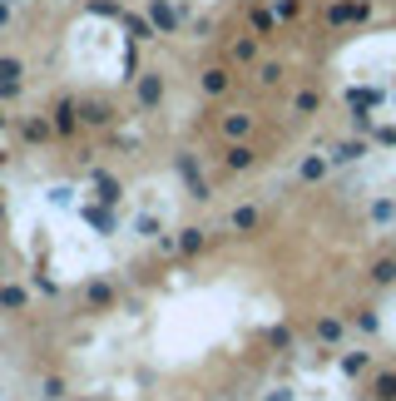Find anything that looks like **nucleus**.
<instances>
[{"label": "nucleus", "mask_w": 396, "mask_h": 401, "mask_svg": "<svg viewBox=\"0 0 396 401\" xmlns=\"http://www.w3.org/2000/svg\"><path fill=\"white\" fill-rule=\"evenodd\" d=\"M312 109H317V95H312V90H307V95H297V114H312Z\"/></svg>", "instance_id": "nucleus-25"}, {"label": "nucleus", "mask_w": 396, "mask_h": 401, "mask_svg": "<svg viewBox=\"0 0 396 401\" xmlns=\"http://www.w3.org/2000/svg\"><path fill=\"white\" fill-rule=\"evenodd\" d=\"M342 372H347V377H357V372H367V352H352V357L342 362Z\"/></svg>", "instance_id": "nucleus-21"}, {"label": "nucleus", "mask_w": 396, "mask_h": 401, "mask_svg": "<svg viewBox=\"0 0 396 401\" xmlns=\"http://www.w3.org/2000/svg\"><path fill=\"white\" fill-rule=\"evenodd\" d=\"M149 25H154L159 35H174V30H179V10H174L169 0H149Z\"/></svg>", "instance_id": "nucleus-1"}, {"label": "nucleus", "mask_w": 396, "mask_h": 401, "mask_svg": "<svg viewBox=\"0 0 396 401\" xmlns=\"http://www.w3.org/2000/svg\"><path fill=\"white\" fill-rule=\"evenodd\" d=\"M317 337H322V342H337V337H342V322H337V317H322V322H317Z\"/></svg>", "instance_id": "nucleus-17"}, {"label": "nucleus", "mask_w": 396, "mask_h": 401, "mask_svg": "<svg viewBox=\"0 0 396 401\" xmlns=\"http://www.w3.org/2000/svg\"><path fill=\"white\" fill-rule=\"evenodd\" d=\"M322 174H327V159H317V154H312V159H302V179H307V184H317Z\"/></svg>", "instance_id": "nucleus-16"}, {"label": "nucleus", "mask_w": 396, "mask_h": 401, "mask_svg": "<svg viewBox=\"0 0 396 401\" xmlns=\"http://www.w3.org/2000/svg\"><path fill=\"white\" fill-rule=\"evenodd\" d=\"M99 203H119V184L114 179H99Z\"/></svg>", "instance_id": "nucleus-23"}, {"label": "nucleus", "mask_w": 396, "mask_h": 401, "mask_svg": "<svg viewBox=\"0 0 396 401\" xmlns=\"http://www.w3.org/2000/svg\"><path fill=\"white\" fill-rule=\"evenodd\" d=\"M0 307H5V312H20V307H25V293L5 283V288H0Z\"/></svg>", "instance_id": "nucleus-14"}, {"label": "nucleus", "mask_w": 396, "mask_h": 401, "mask_svg": "<svg viewBox=\"0 0 396 401\" xmlns=\"http://www.w3.org/2000/svg\"><path fill=\"white\" fill-rule=\"evenodd\" d=\"M372 397H377V401H396V372H387V377H377Z\"/></svg>", "instance_id": "nucleus-13"}, {"label": "nucleus", "mask_w": 396, "mask_h": 401, "mask_svg": "<svg viewBox=\"0 0 396 401\" xmlns=\"http://www.w3.org/2000/svg\"><path fill=\"white\" fill-rule=\"evenodd\" d=\"M15 95H20V80H0V104L15 100Z\"/></svg>", "instance_id": "nucleus-24"}, {"label": "nucleus", "mask_w": 396, "mask_h": 401, "mask_svg": "<svg viewBox=\"0 0 396 401\" xmlns=\"http://www.w3.org/2000/svg\"><path fill=\"white\" fill-rule=\"evenodd\" d=\"M0 124H5V114H0Z\"/></svg>", "instance_id": "nucleus-32"}, {"label": "nucleus", "mask_w": 396, "mask_h": 401, "mask_svg": "<svg viewBox=\"0 0 396 401\" xmlns=\"http://www.w3.org/2000/svg\"><path fill=\"white\" fill-rule=\"evenodd\" d=\"M372 278H377V283H392V278H396V263H392V258H382V263L372 268Z\"/></svg>", "instance_id": "nucleus-22"}, {"label": "nucleus", "mask_w": 396, "mask_h": 401, "mask_svg": "<svg viewBox=\"0 0 396 401\" xmlns=\"http://www.w3.org/2000/svg\"><path fill=\"white\" fill-rule=\"evenodd\" d=\"M114 119V109L104 100H80V124H109Z\"/></svg>", "instance_id": "nucleus-4"}, {"label": "nucleus", "mask_w": 396, "mask_h": 401, "mask_svg": "<svg viewBox=\"0 0 396 401\" xmlns=\"http://www.w3.org/2000/svg\"><path fill=\"white\" fill-rule=\"evenodd\" d=\"M85 302H90V307H109V302H114V288H109V283H90V288H85Z\"/></svg>", "instance_id": "nucleus-9"}, {"label": "nucleus", "mask_w": 396, "mask_h": 401, "mask_svg": "<svg viewBox=\"0 0 396 401\" xmlns=\"http://www.w3.org/2000/svg\"><path fill=\"white\" fill-rule=\"evenodd\" d=\"M40 397H45V401H60V397H65V382H60V377H45Z\"/></svg>", "instance_id": "nucleus-20"}, {"label": "nucleus", "mask_w": 396, "mask_h": 401, "mask_svg": "<svg viewBox=\"0 0 396 401\" xmlns=\"http://www.w3.org/2000/svg\"><path fill=\"white\" fill-rule=\"evenodd\" d=\"M253 30H263V35H268V30H273V15H268V10H258V15H253Z\"/></svg>", "instance_id": "nucleus-26"}, {"label": "nucleus", "mask_w": 396, "mask_h": 401, "mask_svg": "<svg viewBox=\"0 0 396 401\" xmlns=\"http://www.w3.org/2000/svg\"><path fill=\"white\" fill-rule=\"evenodd\" d=\"M372 218H377V223H387V218H392V203H387V199L372 203Z\"/></svg>", "instance_id": "nucleus-28"}, {"label": "nucleus", "mask_w": 396, "mask_h": 401, "mask_svg": "<svg viewBox=\"0 0 396 401\" xmlns=\"http://www.w3.org/2000/svg\"><path fill=\"white\" fill-rule=\"evenodd\" d=\"M85 218H90V223H99V228H109V213H104V208H85Z\"/></svg>", "instance_id": "nucleus-29"}, {"label": "nucleus", "mask_w": 396, "mask_h": 401, "mask_svg": "<svg viewBox=\"0 0 396 401\" xmlns=\"http://www.w3.org/2000/svg\"><path fill=\"white\" fill-rule=\"evenodd\" d=\"M75 129H80V104H75V100H60V104H55V134H65V139H70Z\"/></svg>", "instance_id": "nucleus-2"}, {"label": "nucleus", "mask_w": 396, "mask_h": 401, "mask_svg": "<svg viewBox=\"0 0 396 401\" xmlns=\"http://www.w3.org/2000/svg\"><path fill=\"white\" fill-rule=\"evenodd\" d=\"M203 248V233L198 228H184V238H179V253H198Z\"/></svg>", "instance_id": "nucleus-19"}, {"label": "nucleus", "mask_w": 396, "mask_h": 401, "mask_svg": "<svg viewBox=\"0 0 396 401\" xmlns=\"http://www.w3.org/2000/svg\"><path fill=\"white\" fill-rule=\"evenodd\" d=\"M10 10H15V0H0V25L10 20Z\"/></svg>", "instance_id": "nucleus-30"}, {"label": "nucleus", "mask_w": 396, "mask_h": 401, "mask_svg": "<svg viewBox=\"0 0 396 401\" xmlns=\"http://www.w3.org/2000/svg\"><path fill=\"white\" fill-rule=\"evenodd\" d=\"M248 124H253L248 114H228V119H223V134H228V139H243V134H248Z\"/></svg>", "instance_id": "nucleus-12"}, {"label": "nucleus", "mask_w": 396, "mask_h": 401, "mask_svg": "<svg viewBox=\"0 0 396 401\" xmlns=\"http://www.w3.org/2000/svg\"><path fill=\"white\" fill-rule=\"evenodd\" d=\"M258 80H263V85H278V80H283V70H278V65H263V75H258Z\"/></svg>", "instance_id": "nucleus-27"}, {"label": "nucleus", "mask_w": 396, "mask_h": 401, "mask_svg": "<svg viewBox=\"0 0 396 401\" xmlns=\"http://www.w3.org/2000/svg\"><path fill=\"white\" fill-rule=\"evenodd\" d=\"M228 90V70H203V95H223Z\"/></svg>", "instance_id": "nucleus-10"}, {"label": "nucleus", "mask_w": 396, "mask_h": 401, "mask_svg": "<svg viewBox=\"0 0 396 401\" xmlns=\"http://www.w3.org/2000/svg\"><path fill=\"white\" fill-rule=\"evenodd\" d=\"M20 134H25V144H45V139L55 134V119L35 114V119H25V124H20Z\"/></svg>", "instance_id": "nucleus-3"}, {"label": "nucleus", "mask_w": 396, "mask_h": 401, "mask_svg": "<svg viewBox=\"0 0 396 401\" xmlns=\"http://www.w3.org/2000/svg\"><path fill=\"white\" fill-rule=\"evenodd\" d=\"M233 60H238V65H253V60H258V40H238V45H233Z\"/></svg>", "instance_id": "nucleus-15"}, {"label": "nucleus", "mask_w": 396, "mask_h": 401, "mask_svg": "<svg viewBox=\"0 0 396 401\" xmlns=\"http://www.w3.org/2000/svg\"><path fill=\"white\" fill-rule=\"evenodd\" d=\"M179 174L189 179V189H194V199H208V184H203V174H198V169H194V159H189V154L179 159Z\"/></svg>", "instance_id": "nucleus-7"}, {"label": "nucleus", "mask_w": 396, "mask_h": 401, "mask_svg": "<svg viewBox=\"0 0 396 401\" xmlns=\"http://www.w3.org/2000/svg\"><path fill=\"white\" fill-rule=\"evenodd\" d=\"M233 228H238V233H248V228H258V208H253V203H243V208H233Z\"/></svg>", "instance_id": "nucleus-11"}, {"label": "nucleus", "mask_w": 396, "mask_h": 401, "mask_svg": "<svg viewBox=\"0 0 396 401\" xmlns=\"http://www.w3.org/2000/svg\"><path fill=\"white\" fill-rule=\"evenodd\" d=\"M223 164H228L233 174H238V169H253V149H248V144H233V149L223 154Z\"/></svg>", "instance_id": "nucleus-8"}, {"label": "nucleus", "mask_w": 396, "mask_h": 401, "mask_svg": "<svg viewBox=\"0 0 396 401\" xmlns=\"http://www.w3.org/2000/svg\"><path fill=\"white\" fill-rule=\"evenodd\" d=\"M20 75H25V65L15 55H0V80H20Z\"/></svg>", "instance_id": "nucleus-18"}, {"label": "nucleus", "mask_w": 396, "mask_h": 401, "mask_svg": "<svg viewBox=\"0 0 396 401\" xmlns=\"http://www.w3.org/2000/svg\"><path fill=\"white\" fill-rule=\"evenodd\" d=\"M268 401H293V392H273V397H268Z\"/></svg>", "instance_id": "nucleus-31"}, {"label": "nucleus", "mask_w": 396, "mask_h": 401, "mask_svg": "<svg viewBox=\"0 0 396 401\" xmlns=\"http://www.w3.org/2000/svg\"><path fill=\"white\" fill-rule=\"evenodd\" d=\"M327 20H332V25H347V20H367V5H352V0H337V5L327 10Z\"/></svg>", "instance_id": "nucleus-5"}, {"label": "nucleus", "mask_w": 396, "mask_h": 401, "mask_svg": "<svg viewBox=\"0 0 396 401\" xmlns=\"http://www.w3.org/2000/svg\"><path fill=\"white\" fill-rule=\"evenodd\" d=\"M0 218H5V213H0Z\"/></svg>", "instance_id": "nucleus-33"}, {"label": "nucleus", "mask_w": 396, "mask_h": 401, "mask_svg": "<svg viewBox=\"0 0 396 401\" xmlns=\"http://www.w3.org/2000/svg\"><path fill=\"white\" fill-rule=\"evenodd\" d=\"M159 100H164V80H159V75H144V80H139V104L154 109Z\"/></svg>", "instance_id": "nucleus-6"}, {"label": "nucleus", "mask_w": 396, "mask_h": 401, "mask_svg": "<svg viewBox=\"0 0 396 401\" xmlns=\"http://www.w3.org/2000/svg\"><path fill=\"white\" fill-rule=\"evenodd\" d=\"M0 129H5V124H0Z\"/></svg>", "instance_id": "nucleus-34"}]
</instances>
